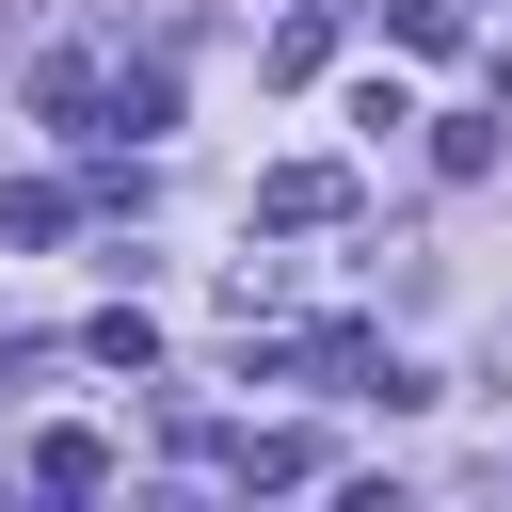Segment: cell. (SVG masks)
<instances>
[{"label":"cell","instance_id":"cell-1","mask_svg":"<svg viewBox=\"0 0 512 512\" xmlns=\"http://www.w3.org/2000/svg\"><path fill=\"white\" fill-rule=\"evenodd\" d=\"M352 208V176L336 160H288V176H256V224H336Z\"/></svg>","mask_w":512,"mask_h":512},{"label":"cell","instance_id":"cell-2","mask_svg":"<svg viewBox=\"0 0 512 512\" xmlns=\"http://www.w3.org/2000/svg\"><path fill=\"white\" fill-rule=\"evenodd\" d=\"M160 112H176V80H160V64H128V80H96V128H160Z\"/></svg>","mask_w":512,"mask_h":512},{"label":"cell","instance_id":"cell-3","mask_svg":"<svg viewBox=\"0 0 512 512\" xmlns=\"http://www.w3.org/2000/svg\"><path fill=\"white\" fill-rule=\"evenodd\" d=\"M32 480H48V496H96V480H112V448H96V432H48V448H32Z\"/></svg>","mask_w":512,"mask_h":512}]
</instances>
